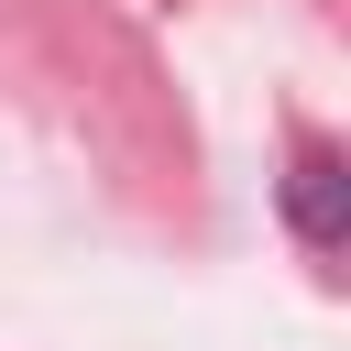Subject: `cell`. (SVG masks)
Masks as SVG:
<instances>
[{
  "label": "cell",
  "mask_w": 351,
  "mask_h": 351,
  "mask_svg": "<svg viewBox=\"0 0 351 351\" xmlns=\"http://www.w3.org/2000/svg\"><path fill=\"white\" fill-rule=\"evenodd\" d=\"M285 230L318 263L351 241V165H340V143H296V165H285Z\"/></svg>",
  "instance_id": "cell-1"
}]
</instances>
